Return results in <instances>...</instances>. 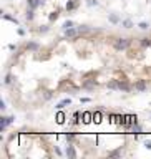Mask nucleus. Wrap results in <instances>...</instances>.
<instances>
[{
    "label": "nucleus",
    "mask_w": 151,
    "mask_h": 159,
    "mask_svg": "<svg viewBox=\"0 0 151 159\" xmlns=\"http://www.w3.org/2000/svg\"><path fill=\"white\" fill-rule=\"evenodd\" d=\"M106 86H108V90H121V91H130V90H131V86H130L128 83L120 81V80L108 81V83H106Z\"/></svg>",
    "instance_id": "obj_1"
},
{
    "label": "nucleus",
    "mask_w": 151,
    "mask_h": 159,
    "mask_svg": "<svg viewBox=\"0 0 151 159\" xmlns=\"http://www.w3.org/2000/svg\"><path fill=\"white\" fill-rule=\"evenodd\" d=\"M128 47H130V40H128V38H120V40H116V43H115V48H116V50H126Z\"/></svg>",
    "instance_id": "obj_2"
},
{
    "label": "nucleus",
    "mask_w": 151,
    "mask_h": 159,
    "mask_svg": "<svg viewBox=\"0 0 151 159\" xmlns=\"http://www.w3.org/2000/svg\"><path fill=\"white\" fill-rule=\"evenodd\" d=\"M136 91H144L146 88H148V83H146V80H138L136 83H134V86H133Z\"/></svg>",
    "instance_id": "obj_3"
},
{
    "label": "nucleus",
    "mask_w": 151,
    "mask_h": 159,
    "mask_svg": "<svg viewBox=\"0 0 151 159\" xmlns=\"http://www.w3.org/2000/svg\"><path fill=\"white\" fill-rule=\"evenodd\" d=\"M78 35V28L71 27V28H65V37L66 38H75Z\"/></svg>",
    "instance_id": "obj_4"
},
{
    "label": "nucleus",
    "mask_w": 151,
    "mask_h": 159,
    "mask_svg": "<svg viewBox=\"0 0 151 159\" xmlns=\"http://www.w3.org/2000/svg\"><path fill=\"white\" fill-rule=\"evenodd\" d=\"M10 123H13V118H12V116H7V118H2V119H0V128H2V131L9 126Z\"/></svg>",
    "instance_id": "obj_5"
},
{
    "label": "nucleus",
    "mask_w": 151,
    "mask_h": 159,
    "mask_svg": "<svg viewBox=\"0 0 151 159\" xmlns=\"http://www.w3.org/2000/svg\"><path fill=\"white\" fill-rule=\"evenodd\" d=\"M85 90H93L95 86H96V81L95 80H86V81H83V84H81Z\"/></svg>",
    "instance_id": "obj_6"
},
{
    "label": "nucleus",
    "mask_w": 151,
    "mask_h": 159,
    "mask_svg": "<svg viewBox=\"0 0 151 159\" xmlns=\"http://www.w3.org/2000/svg\"><path fill=\"white\" fill-rule=\"evenodd\" d=\"M66 156H68V158H75V156H76L75 149H73L71 146H68V148H66Z\"/></svg>",
    "instance_id": "obj_7"
},
{
    "label": "nucleus",
    "mask_w": 151,
    "mask_h": 159,
    "mask_svg": "<svg viewBox=\"0 0 151 159\" xmlns=\"http://www.w3.org/2000/svg\"><path fill=\"white\" fill-rule=\"evenodd\" d=\"M70 103H71V101H70V98H66V100H63V101H60V103H58L57 108H58V109H62V108H65L66 104H70Z\"/></svg>",
    "instance_id": "obj_8"
},
{
    "label": "nucleus",
    "mask_w": 151,
    "mask_h": 159,
    "mask_svg": "<svg viewBox=\"0 0 151 159\" xmlns=\"http://www.w3.org/2000/svg\"><path fill=\"white\" fill-rule=\"evenodd\" d=\"M27 50H32V51H35V50H38V43H35V42H32V43H28V45H27Z\"/></svg>",
    "instance_id": "obj_9"
},
{
    "label": "nucleus",
    "mask_w": 151,
    "mask_h": 159,
    "mask_svg": "<svg viewBox=\"0 0 151 159\" xmlns=\"http://www.w3.org/2000/svg\"><path fill=\"white\" fill-rule=\"evenodd\" d=\"M131 131H133V134H141V128L138 126V124H133V128H131Z\"/></svg>",
    "instance_id": "obj_10"
},
{
    "label": "nucleus",
    "mask_w": 151,
    "mask_h": 159,
    "mask_svg": "<svg viewBox=\"0 0 151 159\" xmlns=\"http://www.w3.org/2000/svg\"><path fill=\"white\" fill-rule=\"evenodd\" d=\"M121 27H124V28H131V27H133V22H131V20H123V22H121Z\"/></svg>",
    "instance_id": "obj_11"
},
{
    "label": "nucleus",
    "mask_w": 151,
    "mask_h": 159,
    "mask_svg": "<svg viewBox=\"0 0 151 159\" xmlns=\"http://www.w3.org/2000/svg\"><path fill=\"white\" fill-rule=\"evenodd\" d=\"M3 18H5V20H10V22H13L15 25H18V20L13 18V17H10V15H7V13H3Z\"/></svg>",
    "instance_id": "obj_12"
},
{
    "label": "nucleus",
    "mask_w": 151,
    "mask_h": 159,
    "mask_svg": "<svg viewBox=\"0 0 151 159\" xmlns=\"http://www.w3.org/2000/svg\"><path fill=\"white\" fill-rule=\"evenodd\" d=\"M141 45H143V47H151V38H143Z\"/></svg>",
    "instance_id": "obj_13"
},
{
    "label": "nucleus",
    "mask_w": 151,
    "mask_h": 159,
    "mask_svg": "<svg viewBox=\"0 0 151 159\" xmlns=\"http://www.w3.org/2000/svg\"><path fill=\"white\" fill-rule=\"evenodd\" d=\"M73 8H75V0H70L66 3V10H73Z\"/></svg>",
    "instance_id": "obj_14"
},
{
    "label": "nucleus",
    "mask_w": 151,
    "mask_h": 159,
    "mask_svg": "<svg viewBox=\"0 0 151 159\" xmlns=\"http://www.w3.org/2000/svg\"><path fill=\"white\" fill-rule=\"evenodd\" d=\"M81 32H90V28L86 27V25H80L78 27V33H81Z\"/></svg>",
    "instance_id": "obj_15"
},
{
    "label": "nucleus",
    "mask_w": 151,
    "mask_h": 159,
    "mask_svg": "<svg viewBox=\"0 0 151 159\" xmlns=\"http://www.w3.org/2000/svg\"><path fill=\"white\" fill-rule=\"evenodd\" d=\"M27 3L30 5V8H37V0H27Z\"/></svg>",
    "instance_id": "obj_16"
},
{
    "label": "nucleus",
    "mask_w": 151,
    "mask_h": 159,
    "mask_svg": "<svg viewBox=\"0 0 151 159\" xmlns=\"http://www.w3.org/2000/svg\"><path fill=\"white\" fill-rule=\"evenodd\" d=\"M120 154H121V149H118V151H113V152H110L108 156H110V158H116V156H120Z\"/></svg>",
    "instance_id": "obj_17"
},
{
    "label": "nucleus",
    "mask_w": 151,
    "mask_h": 159,
    "mask_svg": "<svg viewBox=\"0 0 151 159\" xmlns=\"http://www.w3.org/2000/svg\"><path fill=\"white\" fill-rule=\"evenodd\" d=\"M63 27H65V28H71V27H73V22H71V20H66L65 23H63Z\"/></svg>",
    "instance_id": "obj_18"
},
{
    "label": "nucleus",
    "mask_w": 151,
    "mask_h": 159,
    "mask_svg": "<svg viewBox=\"0 0 151 159\" xmlns=\"http://www.w3.org/2000/svg\"><path fill=\"white\" fill-rule=\"evenodd\" d=\"M27 20H33V8L27 12Z\"/></svg>",
    "instance_id": "obj_19"
},
{
    "label": "nucleus",
    "mask_w": 151,
    "mask_h": 159,
    "mask_svg": "<svg viewBox=\"0 0 151 159\" xmlns=\"http://www.w3.org/2000/svg\"><path fill=\"white\" fill-rule=\"evenodd\" d=\"M110 22L111 23H118V17L116 15H110Z\"/></svg>",
    "instance_id": "obj_20"
},
{
    "label": "nucleus",
    "mask_w": 151,
    "mask_h": 159,
    "mask_svg": "<svg viewBox=\"0 0 151 159\" xmlns=\"http://www.w3.org/2000/svg\"><path fill=\"white\" fill-rule=\"evenodd\" d=\"M148 27H150V25H148V23H144V22H143V23H140V28H141V30H146Z\"/></svg>",
    "instance_id": "obj_21"
},
{
    "label": "nucleus",
    "mask_w": 151,
    "mask_h": 159,
    "mask_svg": "<svg viewBox=\"0 0 151 159\" xmlns=\"http://www.w3.org/2000/svg\"><path fill=\"white\" fill-rule=\"evenodd\" d=\"M57 17H58V13H57V12H53V13L50 15V20H55V18H57Z\"/></svg>",
    "instance_id": "obj_22"
},
{
    "label": "nucleus",
    "mask_w": 151,
    "mask_h": 159,
    "mask_svg": "<svg viewBox=\"0 0 151 159\" xmlns=\"http://www.w3.org/2000/svg\"><path fill=\"white\" fill-rule=\"evenodd\" d=\"M10 81H12V76H10V75H7V76H5V83L9 84Z\"/></svg>",
    "instance_id": "obj_23"
},
{
    "label": "nucleus",
    "mask_w": 151,
    "mask_h": 159,
    "mask_svg": "<svg viewBox=\"0 0 151 159\" xmlns=\"http://www.w3.org/2000/svg\"><path fill=\"white\" fill-rule=\"evenodd\" d=\"M86 3H88V5H96V0H88Z\"/></svg>",
    "instance_id": "obj_24"
},
{
    "label": "nucleus",
    "mask_w": 151,
    "mask_h": 159,
    "mask_svg": "<svg viewBox=\"0 0 151 159\" xmlns=\"http://www.w3.org/2000/svg\"><path fill=\"white\" fill-rule=\"evenodd\" d=\"M42 2H43V0H37V7L40 5V3H42Z\"/></svg>",
    "instance_id": "obj_25"
}]
</instances>
